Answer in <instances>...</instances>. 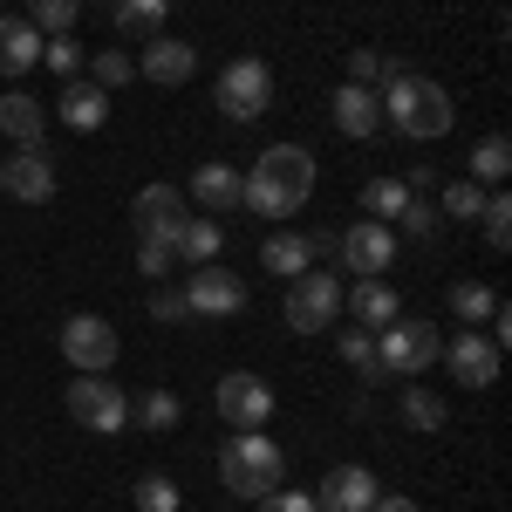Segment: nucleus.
Segmentation results:
<instances>
[{"label": "nucleus", "instance_id": "f257e3e1", "mask_svg": "<svg viewBox=\"0 0 512 512\" xmlns=\"http://www.w3.org/2000/svg\"><path fill=\"white\" fill-rule=\"evenodd\" d=\"M308 198H315V158L301 144H274V151H260L239 205H253L260 219H294Z\"/></svg>", "mask_w": 512, "mask_h": 512}, {"label": "nucleus", "instance_id": "f03ea898", "mask_svg": "<svg viewBox=\"0 0 512 512\" xmlns=\"http://www.w3.org/2000/svg\"><path fill=\"white\" fill-rule=\"evenodd\" d=\"M383 117H390L396 130H403V137H444V130L458 123V110H451L444 82L396 69V76L383 82Z\"/></svg>", "mask_w": 512, "mask_h": 512}, {"label": "nucleus", "instance_id": "7ed1b4c3", "mask_svg": "<svg viewBox=\"0 0 512 512\" xmlns=\"http://www.w3.org/2000/svg\"><path fill=\"white\" fill-rule=\"evenodd\" d=\"M219 478L233 499H267L280 478H287V451L267 431H233L219 444Z\"/></svg>", "mask_w": 512, "mask_h": 512}, {"label": "nucleus", "instance_id": "20e7f679", "mask_svg": "<svg viewBox=\"0 0 512 512\" xmlns=\"http://www.w3.org/2000/svg\"><path fill=\"white\" fill-rule=\"evenodd\" d=\"M437 349H444V335L424 315H396L390 328H376V369L383 376H424Z\"/></svg>", "mask_w": 512, "mask_h": 512}, {"label": "nucleus", "instance_id": "39448f33", "mask_svg": "<svg viewBox=\"0 0 512 512\" xmlns=\"http://www.w3.org/2000/svg\"><path fill=\"white\" fill-rule=\"evenodd\" d=\"M212 96H219V110L233 123L267 117V110H274V69H267L260 55H239V62L219 69V89H212Z\"/></svg>", "mask_w": 512, "mask_h": 512}, {"label": "nucleus", "instance_id": "423d86ee", "mask_svg": "<svg viewBox=\"0 0 512 512\" xmlns=\"http://www.w3.org/2000/svg\"><path fill=\"white\" fill-rule=\"evenodd\" d=\"M287 328L294 335H321V328H335V315H342V280L321 274V267H308V274L287 280Z\"/></svg>", "mask_w": 512, "mask_h": 512}, {"label": "nucleus", "instance_id": "0eeeda50", "mask_svg": "<svg viewBox=\"0 0 512 512\" xmlns=\"http://www.w3.org/2000/svg\"><path fill=\"white\" fill-rule=\"evenodd\" d=\"M69 417L96 437H117L123 424H130V396H123L110 376H76V383H69Z\"/></svg>", "mask_w": 512, "mask_h": 512}, {"label": "nucleus", "instance_id": "6e6552de", "mask_svg": "<svg viewBox=\"0 0 512 512\" xmlns=\"http://www.w3.org/2000/svg\"><path fill=\"white\" fill-rule=\"evenodd\" d=\"M62 355L76 376H110L117 369V328L103 315H69L62 321Z\"/></svg>", "mask_w": 512, "mask_h": 512}, {"label": "nucleus", "instance_id": "1a4fd4ad", "mask_svg": "<svg viewBox=\"0 0 512 512\" xmlns=\"http://www.w3.org/2000/svg\"><path fill=\"white\" fill-rule=\"evenodd\" d=\"M130 212H137V239H151V246H171V253H178V233H185V219H192V205H185L178 185H144Z\"/></svg>", "mask_w": 512, "mask_h": 512}, {"label": "nucleus", "instance_id": "9d476101", "mask_svg": "<svg viewBox=\"0 0 512 512\" xmlns=\"http://www.w3.org/2000/svg\"><path fill=\"white\" fill-rule=\"evenodd\" d=\"M185 308L205 321H226L246 308V280L233 274V267H219V260H205V267H192V280H185Z\"/></svg>", "mask_w": 512, "mask_h": 512}, {"label": "nucleus", "instance_id": "9b49d317", "mask_svg": "<svg viewBox=\"0 0 512 512\" xmlns=\"http://www.w3.org/2000/svg\"><path fill=\"white\" fill-rule=\"evenodd\" d=\"M219 417H226L233 431H260V424L274 417V383H267V376H253V369L219 376Z\"/></svg>", "mask_w": 512, "mask_h": 512}, {"label": "nucleus", "instance_id": "f8f14e48", "mask_svg": "<svg viewBox=\"0 0 512 512\" xmlns=\"http://www.w3.org/2000/svg\"><path fill=\"white\" fill-rule=\"evenodd\" d=\"M0 192L21 198V205H48L55 198V164L41 144H14L7 158H0Z\"/></svg>", "mask_w": 512, "mask_h": 512}, {"label": "nucleus", "instance_id": "ddd939ff", "mask_svg": "<svg viewBox=\"0 0 512 512\" xmlns=\"http://www.w3.org/2000/svg\"><path fill=\"white\" fill-rule=\"evenodd\" d=\"M437 355L451 362V376H458L465 390H492V383H499V355H506V349H492V335L465 328V335H451Z\"/></svg>", "mask_w": 512, "mask_h": 512}, {"label": "nucleus", "instance_id": "4468645a", "mask_svg": "<svg viewBox=\"0 0 512 512\" xmlns=\"http://www.w3.org/2000/svg\"><path fill=\"white\" fill-rule=\"evenodd\" d=\"M342 260H349V274H355V280H383V274H390V260H396L390 226H376V219H355L349 233H342Z\"/></svg>", "mask_w": 512, "mask_h": 512}, {"label": "nucleus", "instance_id": "2eb2a0df", "mask_svg": "<svg viewBox=\"0 0 512 512\" xmlns=\"http://www.w3.org/2000/svg\"><path fill=\"white\" fill-rule=\"evenodd\" d=\"M376 499H383V485H376L369 465H335V472L321 478V492H315L321 512H369Z\"/></svg>", "mask_w": 512, "mask_h": 512}, {"label": "nucleus", "instance_id": "dca6fc26", "mask_svg": "<svg viewBox=\"0 0 512 512\" xmlns=\"http://www.w3.org/2000/svg\"><path fill=\"white\" fill-rule=\"evenodd\" d=\"M328 110H335V130H342V137L369 144V137H376V123H383V96H376V89H362V82H342V89L328 96Z\"/></svg>", "mask_w": 512, "mask_h": 512}, {"label": "nucleus", "instance_id": "f3484780", "mask_svg": "<svg viewBox=\"0 0 512 512\" xmlns=\"http://www.w3.org/2000/svg\"><path fill=\"white\" fill-rule=\"evenodd\" d=\"M192 69H198V48H192V41H164V35L144 41V62H137V76H144V82L178 89V82H192Z\"/></svg>", "mask_w": 512, "mask_h": 512}, {"label": "nucleus", "instance_id": "a211bd4d", "mask_svg": "<svg viewBox=\"0 0 512 512\" xmlns=\"http://www.w3.org/2000/svg\"><path fill=\"white\" fill-rule=\"evenodd\" d=\"M55 117L69 123V130H103L110 123V89H96V82H62V96H55Z\"/></svg>", "mask_w": 512, "mask_h": 512}, {"label": "nucleus", "instance_id": "6ab92c4d", "mask_svg": "<svg viewBox=\"0 0 512 512\" xmlns=\"http://www.w3.org/2000/svg\"><path fill=\"white\" fill-rule=\"evenodd\" d=\"M41 62V28L28 14H0V76H28Z\"/></svg>", "mask_w": 512, "mask_h": 512}, {"label": "nucleus", "instance_id": "aec40b11", "mask_svg": "<svg viewBox=\"0 0 512 512\" xmlns=\"http://www.w3.org/2000/svg\"><path fill=\"white\" fill-rule=\"evenodd\" d=\"M349 315H355V328H390L396 315H403V301H396V287H383V280H355V294H349Z\"/></svg>", "mask_w": 512, "mask_h": 512}, {"label": "nucleus", "instance_id": "412c9836", "mask_svg": "<svg viewBox=\"0 0 512 512\" xmlns=\"http://www.w3.org/2000/svg\"><path fill=\"white\" fill-rule=\"evenodd\" d=\"M41 123H48L41 96H28V89H7V96H0V130H7V144H41Z\"/></svg>", "mask_w": 512, "mask_h": 512}, {"label": "nucleus", "instance_id": "4be33fe9", "mask_svg": "<svg viewBox=\"0 0 512 512\" xmlns=\"http://www.w3.org/2000/svg\"><path fill=\"white\" fill-rule=\"evenodd\" d=\"M192 198H198V205H212V212H233L239 198H246V178H239L233 164H198Z\"/></svg>", "mask_w": 512, "mask_h": 512}, {"label": "nucleus", "instance_id": "5701e85b", "mask_svg": "<svg viewBox=\"0 0 512 512\" xmlns=\"http://www.w3.org/2000/svg\"><path fill=\"white\" fill-rule=\"evenodd\" d=\"M308 260H315V239H301V233H274L267 246H260V267L280 280H294V274H308Z\"/></svg>", "mask_w": 512, "mask_h": 512}, {"label": "nucleus", "instance_id": "b1692460", "mask_svg": "<svg viewBox=\"0 0 512 512\" xmlns=\"http://www.w3.org/2000/svg\"><path fill=\"white\" fill-rule=\"evenodd\" d=\"M117 7V35L123 41H151L164 28V14H171V0H110Z\"/></svg>", "mask_w": 512, "mask_h": 512}, {"label": "nucleus", "instance_id": "393cba45", "mask_svg": "<svg viewBox=\"0 0 512 512\" xmlns=\"http://www.w3.org/2000/svg\"><path fill=\"white\" fill-rule=\"evenodd\" d=\"M403 205H410V185L403 178H369L362 185V219H376V226H390Z\"/></svg>", "mask_w": 512, "mask_h": 512}, {"label": "nucleus", "instance_id": "a878e982", "mask_svg": "<svg viewBox=\"0 0 512 512\" xmlns=\"http://www.w3.org/2000/svg\"><path fill=\"white\" fill-rule=\"evenodd\" d=\"M130 417L144 424V431H178V417H185V403L171 390H144L137 403H130Z\"/></svg>", "mask_w": 512, "mask_h": 512}, {"label": "nucleus", "instance_id": "bb28decb", "mask_svg": "<svg viewBox=\"0 0 512 512\" xmlns=\"http://www.w3.org/2000/svg\"><path fill=\"white\" fill-rule=\"evenodd\" d=\"M492 308H499V294H492L485 280H458V287H451V315L465 321V328H478V321H492Z\"/></svg>", "mask_w": 512, "mask_h": 512}, {"label": "nucleus", "instance_id": "cd10ccee", "mask_svg": "<svg viewBox=\"0 0 512 512\" xmlns=\"http://www.w3.org/2000/svg\"><path fill=\"white\" fill-rule=\"evenodd\" d=\"M219 246H226V233H219L212 219H185V233H178V260L205 267V260H219Z\"/></svg>", "mask_w": 512, "mask_h": 512}, {"label": "nucleus", "instance_id": "c85d7f7f", "mask_svg": "<svg viewBox=\"0 0 512 512\" xmlns=\"http://www.w3.org/2000/svg\"><path fill=\"white\" fill-rule=\"evenodd\" d=\"M342 362H355V369H362V383H383V369H376V335H369V328H342Z\"/></svg>", "mask_w": 512, "mask_h": 512}, {"label": "nucleus", "instance_id": "c756f323", "mask_svg": "<svg viewBox=\"0 0 512 512\" xmlns=\"http://www.w3.org/2000/svg\"><path fill=\"white\" fill-rule=\"evenodd\" d=\"M82 14V0H28V21H35L41 35H69Z\"/></svg>", "mask_w": 512, "mask_h": 512}, {"label": "nucleus", "instance_id": "7c9ffc66", "mask_svg": "<svg viewBox=\"0 0 512 512\" xmlns=\"http://www.w3.org/2000/svg\"><path fill=\"white\" fill-rule=\"evenodd\" d=\"M478 219H485V246L506 253V246H512V198L506 192H485V212H478Z\"/></svg>", "mask_w": 512, "mask_h": 512}, {"label": "nucleus", "instance_id": "2f4dec72", "mask_svg": "<svg viewBox=\"0 0 512 512\" xmlns=\"http://www.w3.org/2000/svg\"><path fill=\"white\" fill-rule=\"evenodd\" d=\"M137 512H178V478L144 472L137 478Z\"/></svg>", "mask_w": 512, "mask_h": 512}, {"label": "nucleus", "instance_id": "473e14b6", "mask_svg": "<svg viewBox=\"0 0 512 512\" xmlns=\"http://www.w3.org/2000/svg\"><path fill=\"white\" fill-rule=\"evenodd\" d=\"M403 417H410L417 431H437V424H444V396H431L424 383H410V390H403Z\"/></svg>", "mask_w": 512, "mask_h": 512}, {"label": "nucleus", "instance_id": "72a5a7b5", "mask_svg": "<svg viewBox=\"0 0 512 512\" xmlns=\"http://www.w3.org/2000/svg\"><path fill=\"white\" fill-rule=\"evenodd\" d=\"M478 212H485V185H478V178L444 185V219H478Z\"/></svg>", "mask_w": 512, "mask_h": 512}, {"label": "nucleus", "instance_id": "f704fd0d", "mask_svg": "<svg viewBox=\"0 0 512 512\" xmlns=\"http://www.w3.org/2000/svg\"><path fill=\"white\" fill-rule=\"evenodd\" d=\"M506 171H512V144L506 137H485V144L472 151V178L485 185V178H506Z\"/></svg>", "mask_w": 512, "mask_h": 512}, {"label": "nucleus", "instance_id": "c9c22d12", "mask_svg": "<svg viewBox=\"0 0 512 512\" xmlns=\"http://www.w3.org/2000/svg\"><path fill=\"white\" fill-rule=\"evenodd\" d=\"M137 76V55H123V48H103V55H96V89H123V82Z\"/></svg>", "mask_w": 512, "mask_h": 512}, {"label": "nucleus", "instance_id": "e433bc0d", "mask_svg": "<svg viewBox=\"0 0 512 512\" xmlns=\"http://www.w3.org/2000/svg\"><path fill=\"white\" fill-rule=\"evenodd\" d=\"M41 62H48L55 76H69V82H76V69H82V41H69V35L41 41Z\"/></svg>", "mask_w": 512, "mask_h": 512}, {"label": "nucleus", "instance_id": "4c0bfd02", "mask_svg": "<svg viewBox=\"0 0 512 512\" xmlns=\"http://www.w3.org/2000/svg\"><path fill=\"white\" fill-rule=\"evenodd\" d=\"M396 219H403V233H417V239H431V233H437V205H424V198H410Z\"/></svg>", "mask_w": 512, "mask_h": 512}, {"label": "nucleus", "instance_id": "58836bf2", "mask_svg": "<svg viewBox=\"0 0 512 512\" xmlns=\"http://www.w3.org/2000/svg\"><path fill=\"white\" fill-rule=\"evenodd\" d=\"M260 512H321L315 492H287V485H274L267 499H260Z\"/></svg>", "mask_w": 512, "mask_h": 512}, {"label": "nucleus", "instance_id": "ea45409f", "mask_svg": "<svg viewBox=\"0 0 512 512\" xmlns=\"http://www.w3.org/2000/svg\"><path fill=\"white\" fill-rule=\"evenodd\" d=\"M151 321H164V328H171V321H192V308H185V287H164L158 301H151Z\"/></svg>", "mask_w": 512, "mask_h": 512}, {"label": "nucleus", "instance_id": "a19ab883", "mask_svg": "<svg viewBox=\"0 0 512 512\" xmlns=\"http://www.w3.org/2000/svg\"><path fill=\"white\" fill-rule=\"evenodd\" d=\"M171 246H151V239H137V267H144V280H158V274H171Z\"/></svg>", "mask_w": 512, "mask_h": 512}, {"label": "nucleus", "instance_id": "79ce46f5", "mask_svg": "<svg viewBox=\"0 0 512 512\" xmlns=\"http://www.w3.org/2000/svg\"><path fill=\"white\" fill-rule=\"evenodd\" d=\"M403 185H410V198H424V192H437V171H431V164H417Z\"/></svg>", "mask_w": 512, "mask_h": 512}, {"label": "nucleus", "instance_id": "37998d69", "mask_svg": "<svg viewBox=\"0 0 512 512\" xmlns=\"http://www.w3.org/2000/svg\"><path fill=\"white\" fill-rule=\"evenodd\" d=\"M369 512H424V506H417V499H396V492H383V499H376Z\"/></svg>", "mask_w": 512, "mask_h": 512}]
</instances>
